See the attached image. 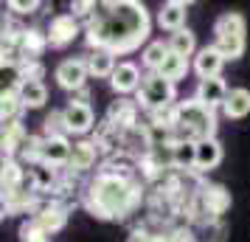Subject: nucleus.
<instances>
[{
    "instance_id": "nucleus-4",
    "label": "nucleus",
    "mask_w": 250,
    "mask_h": 242,
    "mask_svg": "<svg viewBox=\"0 0 250 242\" xmlns=\"http://www.w3.org/2000/svg\"><path fill=\"white\" fill-rule=\"evenodd\" d=\"M214 45L225 59H239L248 48V23L239 12H225L214 23Z\"/></svg>"
},
{
    "instance_id": "nucleus-3",
    "label": "nucleus",
    "mask_w": 250,
    "mask_h": 242,
    "mask_svg": "<svg viewBox=\"0 0 250 242\" xmlns=\"http://www.w3.org/2000/svg\"><path fill=\"white\" fill-rule=\"evenodd\" d=\"M171 127L177 132V141H188V144L216 138V110L205 107L197 99H186L174 107Z\"/></svg>"
},
{
    "instance_id": "nucleus-25",
    "label": "nucleus",
    "mask_w": 250,
    "mask_h": 242,
    "mask_svg": "<svg viewBox=\"0 0 250 242\" xmlns=\"http://www.w3.org/2000/svg\"><path fill=\"white\" fill-rule=\"evenodd\" d=\"M20 242H51V237H48L45 231L37 228L34 220H28V222L20 225Z\"/></svg>"
},
{
    "instance_id": "nucleus-11",
    "label": "nucleus",
    "mask_w": 250,
    "mask_h": 242,
    "mask_svg": "<svg viewBox=\"0 0 250 242\" xmlns=\"http://www.w3.org/2000/svg\"><path fill=\"white\" fill-rule=\"evenodd\" d=\"M228 93H230V88L225 85V79H222V76H214V79H200L194 99H197V102H203L205 107L216 110V107H222V104H225Z\"/></svg>"
},
{
    "instance_id": "nucleus-20",
    "label": "nucleus",
    "mask_w": 250,
    "mask_h": 242,
    "mask_svg": "<svg viewBox=\"0 0 250 242\" xmlns=\"http://www.w3.org/2000/svg\"><path fill=\"white\" fill-rule=\"evenodd\" d=\"M93 163H96V144L90 141H76L73 144V150H70V169H76V172H87L93 169Z\"/></svg>"
},
{
    "instance_id": "nucleus-6",
    "label": "nucleus",
    "mask_w": 250,
    "mask_h": 242,
    "mask_svg": "<svg viewBox=\"0 0 250 242\" xmlns=\"http://www.w3.org/2000/svg\"><path fill=\"white\" fill-rule=\"evenodd\" d=\"M54 79L62 90H82L84 82L90 79V70H87V59L84 57H70L62 59L57 68H54Z\"/></svg>"
},
{
    "instance_id": "nucleus-19",
    "label": "nucleus",
    "mask_w": 250,
    "mask_h": 242,
    "mask_svg": "<svg viewBox=\"0 0 250 242\" xmlns=\"http://www.w3.org/2000/svg\"><path fill=\"white\" fill-rule=\"evenodd\" d=\"M17 90H20V102H23V107H28V110H40V107H45V102H48L45 82L25 79Z\"/></svg>"
},
{
    "instance_id": "nucleus-16",
    "label": "nucleus",
    "mask_w": 250,
    "mask_h": 242,
    "mask_svg": "<svg viewBox=\"0 0 250 242\" xmlns=\"http://www.w3.org/2000/svg\"><path fill=\"white\" fill-rule=\"evenodd\" d=\"M222 144L216 138H208V141H200L197 144V169H203V172H211V169H216L219 163H222Z\"/></svg>"
},
{
    "instance_id": "nucleus-21",
    "label": "nucleus",
    "mask_w": 250,
    "mask_h": 242,
    "mask_svg": "<svg viewBox=\"0 0 250 242\" xmlns=\"http://www.w3.org/2000/svg\"><path fill=\"white\" fill-rule=\"evenodd\" d=\"M169 51L180 54V57H194L200 48H197V37L191 28H180V31L169 34Z\"/></svg>"
},
{
    "instance_id": "nucleus-1",
    "label": "nucleus",
    "mask_w": 250,
    "mask_h": 242,
    "mask_svg": "<svg viewBox=\"0 0 250 242\" xmlns=\"http://www.w3.org/2000/svg\"><path fill=\"white\" fill-rule=\"evenodd\" d=\"M152 20L144 3L138 0H104L84 23L87 45L96 51H110L115 57L132 54L146 43ZM146 48V45H144Z\"/></svg>"
},
{
    "instance_id": "nucleus-18",
    "label": "nucleus",
    "mask_w": 250,
    "mask_h": 242,
    "mask_svg": "<svg viewBox=\"0 0 250 242\" xmlns=\"http://www.w3.org/2000/svg\"><path fill=\"white\" fill-rule=\"evenodd\" d=\"M194 65L188 62V57H180V54H174V51H169V57L163 59V65H160L155 73H160L166 82H171V85H177L180 79H186V73L191 70Z\"/></svg>"
},
{
    "instance_id": "nucleus-14",
    "label": "nucleus",
    "mask_w": 250,
    "mask_h": 242,
    "mask_svg": "<svg viewBox=\"0 0 250 242\" xmlns=\"http://www.w3.org/2000/svg\"><path fill=\"white\" fill-rule=\"evenodd\" d=\"M65 222H68V211H65L62 206H54V203L45 206V208H40V211L34 214V225L40 231H45L48 237L57 234V231H62Z\"/></svg>"
},
{
    "instance_id": "nucleus-23",
    "label": "nucleus",
    "mask_w": 250,
    "mask_h": 242,
    "mask_svg": "<svg viewBox=\"0 0 250 242\" xmlns=\"http://www.w3.org/2000/svg\"><path fill=\"white\" fill-rule=\"evenodd\" d=\"M166 57H169V43H163V40H152V43H146V48L141 51V62H144L149 70H158Z\"/></svg>"
},
{
    "instance_id": "nucleus-17",
    "label": "nucleus",
    "mask_w": 250,
    "mask_h": 242,
    "mask_svg": "<svg viewBox=\"0 0 250 242\" xmlns=\"http://www.w3.org/2000/svg\"><path fill=\"white\" fill-rule=\"evenodd\" d=\"M87 70H90V76H96V79H110L115 73V68H118V62H115V54H110V51H90L87 54Z\"/></svg>"
},
{
    "instance_id": "nucleus-24",
    "label": "nucleus",
    "mask_w": 250,
    "mask_h": 242,
    "mask_svg": "<svg viewBox=\"0 0 250 242\" xmlns=\"http://www.w3.org/2000/svg\"><path fill=\"white\" fill-rule=\"evenodd\" d=\"M171 161H174V166H194V163H197V144L174 141V147H171Z\"/></svg>"
},
{
    "instance_id": "nucleus-5",
    "label": "nucleus",
    "mask_w": 250,
    "mask_h": 242,
    "mask_svg": "<svg viewBox=\"0 0 250 242\" xmlns=\"http://www.w3.org/2000/svg\"><path fill=\"white\" fill-rule=\"evenodd\" d=\"M174 99H177V85L166 82L160 73H155V70L144 73V82H141V88H138V102L144 104L146 110H152V113L166 110V107L174 104Z\"/></svg>"
},
{
    "instance_id": "nucleus-10",
    "label": "nucleus",
    "mask_w": 250,
    "mask_h": 242,
    "mask_svg": "<svg viewBox=\"0 0 250 242\" xmlns=\"http://www.w3.org/2000/svg\"><path fill=\"white\" fill-rule=\"evenodd\" d=\"M228 59L222 57V51L216 45H205L194 54V73L200 79H214V76H222V68H225Z\"/></svg>"
},
{
    "instance_id": "nucleus-13",
    "label": "nucleus",
    "mask_w": 250,
    "mask_h": 242,
    "mask_svg": "<svg viewBox=\"0 0 250 242\" xmlns=\"http://www.w3.org/2000/svg\"><path fill=\"white\" fill-rule=\"evenodd\" d=\"M186 14H188V6H186V3H180V0H169V3L160 6L158 25L160 28H166L169 34H174V31L186 28Z\"/></svg>"
},
{
    "instance_id": "nucleus-12",
    "label": "nucleus",
    "mask_w": 250,
    "mask_h": 242,
    "mask_svg": "<svg viewBox=\"0 0 250 242\" xmlns=\"http://www.w3.org/2000/svg\"><path fill=\"white\" fill-rule=\"evenodd\" d=\"M141 82H144V76H141V68L135 62H118L115 73L110 76V88L115 93H138Z\"/></svg>"
},
{
    "instance_id": "nucleus-9",
    "label": "nucleus",
    "mask_w": 250,
    "mask_h": 242,
    "mask_svg": "<svg viewBox=\"0 0 250 242\" xmlns=\"http://www.w3.org/2000/svg\"><path fill=\"white\" fill-rule=\"evenodd\" d=\"M70 150L73 144L68 141V135H45L40 147V161L45 166H65L70 163Z\"/></svg>"
},
{
    "instance_id": "nucleus-22",
    "label": "nucleus",
    "mask_w": 250,
    "mask_h": 242,
    "mask_svg": "<svg viewBox=\"0 0 250 242\" xmlns=\"http://www.w3.org/2000/svg\"><path fill=\"white\" fill-rule=\"evenodd\" d=\"M0 115H3V124H12V121H20L17 118V113H20V107H23V102H20V90L17 88H3V96H0Z\"/></svg>"
},
{
    "instance_id": "nucleus-2",
    "label": "nucleus",
    "mask_w": 250,
    "mask_h": 242,
    "mask_svg": "<svg viewBox=\"0 0 250 242\" xmlns=\"http://www.w3.org/2000/svg\"><path fill=\"white\" fill-rule=\"evenodd\" d=\"M138 186L121 175H99L90 183L87 206L102 220H121L138 206Z\"/></svg>"
},
{
    "instance_id": "nucleus-29",
    "label": "nucleus",
    "mask_w": 250,
    "mask_h": 242,
    "mask_svg": "<svg viewBox=\"0 0 250 242\" xmlns=\"http://www.w3.org/2000/svg\"><path fill=\"white\" fill-rule=\"evenodd\" d=\"M126 242H155V237H149L146 231H132V234L126 237Z\"/></svg>"
},
{
    "instance_id": "nucleus-27",
    "label": "nucleus",
    "mask_w": 250,
    "mask_h": 242,
    "mask_svg": "<svg viewBox=\"0 0 250 242\" xmlns=\"http://www.w3.org/2000/svg\"><path fill=\"white\" fill-rule=\"evenodd\" d=\"M34 177H37V189H51L54 186V169H48L45 163H40L34 169Z\"/></svg>"
},
{
    "instance_id": "nucleus-26",
    "label": "nucleus",
    "mask_w": 250,
    "mask_h": 242,
    "mask_svg": "<svg viewBox=\"0 0 250 242\" xmlns=\"http://www.w3.org/2000/svg\"><path fill=\"white\" fill-rule=\"evenodd\" d=\"M96 12V3L93 0H76V3H70V14L79 20V17H84V20H90V14Z\"/></svg>"
},
{
    "instance_id": "nucleus-28",
    "label": "nucleus",
    "mask_w": 250,
    "mask_h": 242,
    "mask_svg": "<svg viewBox=\"0 0 250 242\" xmlns=\"http://www.w3.org/2000/svg\"><path fill=\"white\" fill-rule=\"evenodd\" d=\"M40 6H42V3H37V0H28V3H25V0H9V9L17 12V14H34Z\"/></svg>"
},
{
    "instance_id": "nucleus-8",
    "label": "nucleus",
    "mask_w": 250,
    "mask_h": 242,
    "mask_svg": "<svg viewBox=\"0 0 250 242\" xmlns=\"http://www.w3.org/2000/svg\"><path fill=\"white\" fill-rule=\"evenodd\" d=\"M79 34V20L73 14H57L51 17V25H48V45L51 48H68Z\"/></svg>"
},
{
    "instance_id": "nucleus-7",
    "label": "nucleus",
    "mask_w": 250,
    "mask_h": 242,
    "mask_svg": "<svg viewBox=\"0 0 250 242\" xmlns=\"http://www.w3.org/2000/svg\"><path fill=\"white\" fill-rule=\"evenodd\" d=\"M59 113H62L65 135H84L96 121V113H93V107L87 102H68Z\"/></svg>"
},
{
    "instance_id": "nucleus-15",
    "label": "nucleus",
    "mask_w": 250,
    "mask_h": 242,
    "mask_svg": "<svg viewBox=\"0 0 250 242\" xmlns=\"http://www.w3.org/2000/svg\"><path fill=\"white\" fill-rule=\"evenodd\" d=\"M222 113H225V118H233V121L248 118L250 115V90L248 88H230L225 104H222Z\"/></svg>"
}]
</instances>
